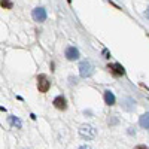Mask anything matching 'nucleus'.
Here are the masks:
<instances>
[{
  "instance_id": "obj_1",
  "label": "nucleus",
  "mask_w": 149,
  "mask_h": 149,
  "mask_svg": "<svg viewBox=\"0 0 149 149\" xmlns=\"http://www.w3.org/2000/svg\"><path fill=\"white\" fill-rule=\"evenodd\" d=\"M79 136L82 139H86V140H91L97 136V130L94 125H90V124H84V125L79 128Z\"/></svg>"
},
{
  "instance_id": "obj_2",
  "label": "nucleus",
  "mask_w": 149,
  "mask_h": 149,
  "mask_svg": "<svg viewBox=\"0 0 149 149\" xmlns=\"http://www.w3.org/2000/svg\"><path fill=\"white\" fill-rule=\"evenodd\" d=\"M93 73H94V64L91 63V61L90 60L81 61V64H79V74H81V78H90Z\"/></svg>"
},
{
  "instance_id": "obj_3",
  "label": "nucleus",
  "mask_w": 149,
  "mask_h": 149,
  "mask_svg": "<svg viewBox=\"0 0 149 149\" xmlns=\"http://www.w3.org/2000/svg\"><path fill=\"white\" fill-rule=\"evenodd\" d=\"M49 88H51V81L48 79L46 74H39L37 76V90H39V93H48Z\"/></svg>"
},
{
  "instance_id": "obj_4",
  "label": "nucleus",
  "mask_w": 149,
  "mask_h": 149,
  "mask_svg": "<svg viewBox=\"0 0 149 149\" xmlns=\"http://www.w3.org/2000/svg\"><path fill=\"white\" fill-rule=\"evenodd\" d=\"M107 70L113 74L115 78H119V76H124V74H125V69H124L119 63H109L107 64Z\"/></svg>"
},
{
  "instance_id": "obj_5",
  "label": "nucleus",
  "mask_w": 149,
  "mask_h": 149,
  "mask_svg": "<svg viewBox=\"0 0 149 149\" xmlns=\"http://www.w3.org/2000/svg\"><path fill=\"white\" fill-rule=\"evenodd\" d=\"M31 15H33V19H34L36 22H43V21H46V17H48L45 8H42V6L34 8L33 12H31Z\"/></svg>"
},
{
  "instance_id": "obj_6",
  "label": "nucleus",
  "mask_w": 149,
  "mask_h": 149,
  "mask_svg": "<svg viewBox=\"0 0 149 149\" xmlns=\"http://www.w3.org/2000/svg\"><path fill=\"white\" fill-rule=\"evenodd\" d=\"M64 55L69 61H74V60H78L79 58V49L76 46H67L66 48V51H64Z\"/></svg>"
},
{
  "instance_id": "obj_7",
  "label": "nucleus",
  "mask_w": 149,
  "mask_h": 149,
  "mask_svg": "<svg viewBox=\"0 0 149 149\" xmlns=\"http://www.w3.org/2000/svg\"><path fill=\"white\" fill-rule=\"evenodd\" d=\"M52 104H54L58 110H66V109H67V100H66L63 95H57V97L54 98Z\"/></svg>"
},
{
  "instance_id": "obj_8",
  "label": "nucleus",
  "mask_w": 149,
  "mask_h": 149,
  "mask_svg": "<svg viewBox=\"0 0 149 149\" xmlns=\"http://www.w3.org/2000/svg\"><path fill=\"white\" fill-rule=\"evenodd\" d=\"M104 103L107 106H113L115 104V94L112 93L110 90H106L104 91Z\"/></svg>"
},
{
  "instance_id": "obj_9",
  "label": "nucleus",
  "mask_w": 149,
  "mask_h": 149,
  "mask_svg": "<svg viewBox=\"0 0 149 149\" xmlns=\"http://www.w3.org/2000/svg\"><path fill=\"white\" fill-rule=\"evenodd\" d=\"M9 124L12 127H15V128H22V122L17 116H9Z\"/></svg>"
},
{
  "instance_id": "obj_10",
  "label": "nucleus",
  "mask_w": 149,
  "mask_h": 149,
  "mask_svg": "<svg viewBox=\"0 0 149 149\" xmlns=\"http://www.w3.org/2000/svg\"><path fill=\"white\" fill-rule=\"evenodd\" d=\"M0 6L3 9H12L14 8V2L12 0H0Z\"/></svg>"
},
{
  "instance_id": "obj_11",
  "label": "nucleus",
  "mask_w": 149,
  "mask_h": 149,
  "mask_svg": "<svg viewBox=\"0 0 149 149\" xmlns=\"http://www.w3.org/2000/svg\"><path fill=\"white\" fill-rule=\"evenodd\" d=\"M148 116H149L148 113H145V115L140 116V125H142L143 128H146V130H148V127H149V124H148Z\"/></svg>"
},
{
  "instance_id": "obj_12",
  "label": "nucleus",
  "mask_w": 149,
  "mask_h": 149,
  "mask_svg": "<svg viewBox=\"0 0 149 149\" xmlns=\"http://www.w3.org/2000/svg\"><path fill=\"white\" fill-rule=\"evenodd\" d=\"M134 149H148V146H146V145H137Z\"/></svg>"
},
{
  "instance_id": "obj_13",
  "label": "nucleus",
  "mask_w": 149,
  "mask_h": 149,
  "mask_svg": "<svg viewBox=\"0 0 149 149\" xmlns=\"http://www.w3.org/2000/svg\"><path fill=\"white\" fill-rule=\"evenodd\" d=\"M78 149H91V148H90V146H86V145H84V146H79Z\"/></svg>"
},
{
  "instance_id": "obj_14",
  "label": "nucleus",
  "mask_w": 149,
  "mask_h": 149,
  "mask_svg": "<svg viewBox=\"0 0 149 149\" xmlns=\"http://www.w3.org/2000/svg\"><path fill=\"white\" fill-rule=\"evenodd\" d=\"M67 2H69V3H72V0H67Z\"/></svg>"
}]
</instances>
